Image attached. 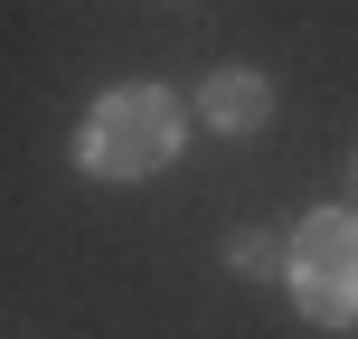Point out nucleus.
<instances>
[{
    "label": "nucleus",
    "mask_w": 358,
    "mask_h": 339,
    "mask_svg": "<svg viewBox=\"0 0 358 339\" xmlns=\"http://www.w3.org/2000/svg\"><path fill=\"white\" fill-rule=\"evenodd\" d=\"M76 161L94 179H151L179 161V94L170 85H104L85 104V132H76Z\"/></svg>",
    "instance_id": "obj_1"
},
{
    "label": "nucleus",
    "mask_w": 358,
    "mask_h": 339,
    "mask_svg": "<svg viewBox=\"0 0 358 339\" xmlns=\"http://www.w3.org/2000/svg\"><path fill=\"white\" fill-rule=\"evenodd\" d=\"M283 283H292V311H302V321L358 330V217L349 208H311L302 226H292Z\"/></svg>",
    "instance_id": "obj_2"
},
{
    "label": "nucleus",
    "mask_w": 358,
    "mask_h": 339,
    "mask_svg": "<svg viewBox=\"0 0 358 339\" xmlns=\"http://www.w3.org/2000/svg\"><path fill=\"white\" fill-rule=\"evenodd\" d=\"M198 123L227 132V142H255V132L273 123V85H264L255 66H217L208 85H198Z\"/></svg>",
    "instance_id": "obj_3"
},
{
    "label": "nucleus",
    "mask_w": 358,
    "mask_h": 339,
    "mask_svg": "<svg viewBox=\"0 0 358 339\" xmlns=\"http://www.w3.org/2000/svg\"><path fill=\"white\" fill-rule=\"evenodd\" d=\"M227 264H245V273H264V264H273V236H264V226H245V236H227Z\"/></svg>",
    "instance_id": "obj_4"
}]
</instances>
